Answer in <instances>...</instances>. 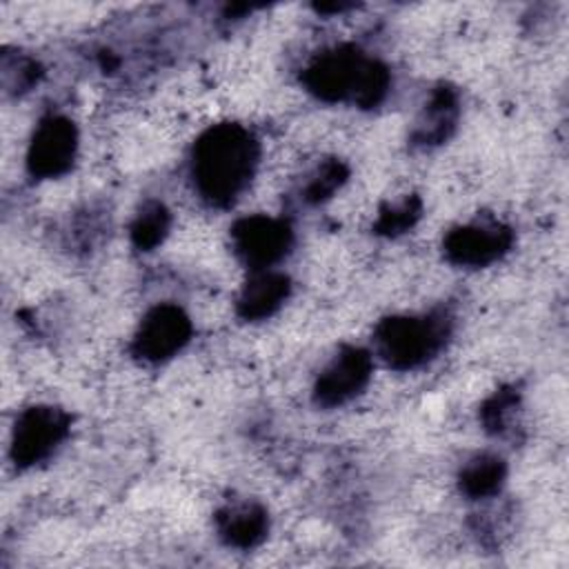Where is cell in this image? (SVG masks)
I'll return each mask as SVG.
<instances>
[{"instance_id": "cell-9", "label": "cell", "mask_w": 569, "mask_h": 569, "mask_svg": "<svg viewBox=\"0 0 569 569\" xmlns=\"http://www.w3.org/2000/svg\"><path fill=\"white\" fill-rule=\"evenodd\" d=\"M371 376V356L360 347H345L320 373L316 400L322 407H338L356 398Z\"/></svg>"}, {"instance_id": "cell-14", "label": "cell", "mask_w": 569, "mask_h": 569, "mask_svg": "<svg viewBox=\"0 0 569 569\" xmlns=\"http://www.w3.org/2000/svg\"><path fill=\"white\" fill-rule=\"evenodd\" d=\"M169 231V211L162 202H144L131 222V240L138 249L149 251L162 242Z\"/></svg>"}, {"instance_id": "cell-12", "label": "cell", "mask_w": 569, "mask_h": 569, "mask_svg": "<svg viewBox=\"0 0 569 569\" xmlns=\"http://www.w3.org/2000/svg\"><path fill=\"white\" fill-rule=\"evenodd\" d=\"M458 118V100L451 89L433 91L429 104L425 107L418 124H416V140L422 144H436L449 138Z\"/></svg>"}, {"instance_id": "cell-15", "label": "cell", "mask_w": 569, "mask_h": 569, "mask_svg": "<svg viewBox=\"0 0 569 569\" xmlns=\"http://www.w3.org/2000/svg\"><path fill=\"white\" fill-rule=\"evenodd\" d=\"M345 178H347V169L338 160H329L311 173L305 187V198L309 202H320L329 198L345 182Z\"/></svg>"}, {"instance_id": "cell-13", "label": "cell", "mask_w": 569, "mask_h": 569, "mask_svg": "<svg viewBox=\"0 0 569 569\" xmlns=\"http://www.w3.org/2000/svg\"><path fill=\"white\" fill-rule=\"evenodd\" d=\"M505 482V462L491 453H478L460 471V489L469 498H491Z\"/></svg>"}, {"instance_id": "cell-2", "label": "cell", "mask_w": 569, "mask_h": 569, "mask_svg": "<svg viewBox=\"0 0 569 569\" xmlns=\"http://www.w3.org/2000/svg\"><path fill=\"white\" fill-rule=\"evenodd\" d=\"M307 87L325 100H353L360 107L378 104L389 87L387 69L353 47L322 53L305 73Z\"/></svg>"}, {"instance_id": "cell-16", "label": "cell", "mask_w": 569, "mask_h": 569, "mask_svg": "<svg viewBox=\"0 0 569 569\" xmlns=\"http://www.w3.org/2000/svg\"><path fill=\"white\" fill-rule=\"evenodd\" d=\"M420 216V204L418 200L413 198H407L402 202H396L391 207H387L382 213H380V220H378V229L382 233H402L405 229L413 227V222L418 220Z\"/></svg>"}, {"instance_id": "cell-1", "label": "cell", "mask_w": 569, "mask_h": 569, "mask_svg": "<svg viewBox=\"0 0 569 569\" xmlns=\"http://www.w3.org/2000/svg\"><path fill=\"white\" fill-rule=\"evenodd\" d=\"M256 164V138L240 124H216L193 147V187L209 204L229 207L247 189Z\"/></svg>"}, {"instance_id": "cell-6", "label": "cell", "mask_w": 569, "mask_h": 569, "mask_svg": "<svg viewBox=\"0 0 569 569\" xmlns=\"http://www.w3.org/2000/svg\"><path fill=\"white\" fill-rule=\"evenodd\" d=\"M78 133L71 120L64 116H47L33 131L27 151V167L31 176L58 178L76 158Z\"/></svg>"}, {"instance_id": "cell-3", "label": "cell", "mask_w": 569, "mask_h": 569, "mask_svg": "<svg viewBox=\"0 0 569 569\" xmlns=\"http://www.w3.org/2000/svg\"><path fill=\"white\" fill-rule=\"evenodd\" d=\"M449 336L445 316H393L376 329V351L393 369H413L431 360Z\"/></svg>"}, {"instance_id": "cell-10", "label": "cell", "mask_w": 569, "mask_h": 569, "mask_svg": "<svg viewBox=\"0 0 569 569\" xmlns=\"http://www.w3.org/2000/svg\"><path fill=\"white\" fill-rule=\"evenodd\" d=\"M218 536L229 545L238 549L256 547L269 529L267 511L256 502H233L218 511L216 516Z\"/></svg>"}, {"instance_id": "cell-5", "label": "cell", "mask_w": 569, "mask_h": 569, "mask_svg": "<svg viewBox=\"0 0 569 569\" xmlns=\"http://www.w3.org/2000/svg\"><path fill=\"white\" fill-rule=\"evenodd\" d=\"M189 338L187 313L176 305H158L142 318L133 338V353L147 362H162L176 356Z\"/></svg>"}, {"instance_id": "cell-17", "label": "cell", "mask_w": 569, "mask_h": 569, "mask_svg": "<svg viewBox=\"0 0 569 569\" xmlns=\"http://www.w3.org/2000/svg\"><path fill=\"white\" fill-rule=\"evenodd\" d=\"M516 409V396L511 391H500L496 393L487 407H485V425L487 429L496 431V433H505L509 429V422H511V413Z\"/></svg>"}, {"instance_id": "cell-7", "label": "cell", "mask_w": 569, "mask_h": 569, "mask_svg": "<svg viewBox=\"0 0 569 569\" xmlns=\"http://www.w3.org/2000/svg\"><path fill=\"white\" fill-rule=\"evenodd\" d=\"M231 242L236 253L253 271L269 269L289 251L291 229L287 222L269 216H249L233 224Z\"/></svg>"}, {"instance_id": "cell-11", "label": "cell", "mask_w": 569, "mask_h": 569, "mask_svg": "<svg viewBox=\"0 0 569 569\" xmlns=\"http://www.w3.org/2000/svg\"><path fill=\"white\" fill-rule=\"evenodd\" d=\"M289 296V280L284 273L271 269H256L238 298V313L244 320H262L271 316Z\"/></svg>"}, {"instance_id": "cell-4", "label": "cell", "mask_w": 569, "mask_h": 569, "mask_svg": "<svg viewBox=\"0 0 569 569\" xmlns=\"http://www.w3.org/2000/svg\"><path fill=\"white\" fill-rule=\"evenodd\" d=\"M69 416L62 409L38 405L24 409L13 427L11 456L18 467H33L47 460L69 433Z\"/></svg>"}, {"instance_id": "cell-8", "label": "cell", "mask_w": 569, "mask_h": 569, "mask_svg": "<svg viewBox=\"0 0 569 569\" xmlns=\"http://www.w3.org/2000/svg\"><path fill=\"white\" fill-rule=\"evenodd\" d=\"M511 244V231L500 222H471L445 238V253L462 267H485L498 260Z\"/></svg>"}]
</instances>
